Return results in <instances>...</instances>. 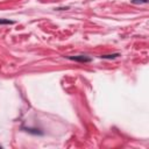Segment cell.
I'll return each mask as SVG.
<instances>
[{"label": "cell", "instance_id": "1", "mask_svg": "<svg viewBox=\"0 0 149 149\" xmlns=\"http://www.w3.org/2000/svg\"><path fill=\"white\" fill-rule=\"evenodd\" d=\"M69 59L74 61V62H79V63H90L92 62V58L86 56V55H77V56H68Z\"/></svg>", "mask_w": 149, "mask_h": 149}, {"label": "cell", "instance_id": "2", "mask_svg": "<svg viewBox=\"0 0 149 149\" xmlns=\"http://www.w3.org/2000/svg\"><path fill=\"white\" fill-rule=\"evenodd\" d=\"M120 56L119 52H115V54H111V55H101L100 57L102 59H114V58H118Z\"/></svg>", "mask_w": 149, "mask_h": 149}, {"label": "cell", "instance_id": "3", "mask_svg": "<svg viewBox=\"0 0 149 149\" xmlns=\"http://www.w3.org/2000/svg\"><path fill=\"white\" fill-rule=\"evenodd\" d=\"M23 129H26V132H28V133H31V134H35V135H42L43 134V132H40L41 129H36V128H23Z\"/></svg>", "mask_w": 149, "mask_h": 149}, {"label": "cell", "instance_id": "4", "mask_svg": "<svg viewBox=\"0 0 149 149\" xmlns=\"http://www.w3.org/2000/svg\"><path fill=\"white\" fill-rule=\"evenodd\" d=\"M15 21L9 20V19H0V24H14Z\"/></svg>", "mask_w": 149, "mask_h": 149}, {"label": "cell", "instance_id": "5", "mask_svg": "<svg viewBox=\"0 0 149 149\" xmlns=\"http://www.w3.org/2000/svg\"><path fill=\"white\" fill-rule=\"evenodd\" d=\"M133 3H147L148 0H132Z\"/></svg>", "mask_w": 149, "mask_h": 149}, {"label": "cell", "instance_id": "6", "mask_svg": "<svg viewBox=\"0 0 149 149\" xmlns=\"http://www.w3.org/2000/svg\"><path fill=\"white\" fill-rule=\"evenodd\" d=\"M56 9L57 10H66V9H69V7H57Z\"/></svg>", "mask_w": 149, "mask_h": 149}, {"label": "cell", "instance_id": "7", "mask_svg": "<svg viewBox=\"0 0 149 149\" xmlns=\"http://www.w3.org/2000/svg\"><path fill=\"white\" fill-rule=\"evenodd\" d=\"M0 148H2V147H1V146H0Z\"/></svg>", "mask_w": 149, "mask_h": 149}]
</instances>
